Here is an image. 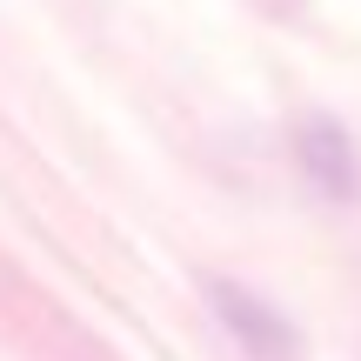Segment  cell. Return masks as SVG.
<instances>
[{"label":"cell","instance_id":"1","mask_svg":"<svg viewBox=\"0 0 361 361\" xmlns=\"http://www.w3.org/2000/svg\"><path fill=\"white\" fill-rule=\"evenodd\" d=\"M207 295H214V314H221V328H228V335L241 341L247 355H261V361H281L288 348H295V328H288V322H281V314H274L261 295H247V288H234V281H214Z\"/></svg>","mask_w":361,"mask_h":361},{"label":"cell","instance_id":"2","mask_svg":"<svg viewBox=\"0 0 361 361\" xmlns=\"http://www.w3.org/2000/svg\"><path fill=\"white\" fill-rule=\"evenodd\" d=\"M295 154H301V174H308L328 201H355V194H361L355 141L335 128V121H308V128H301V141H295Z\"/></svg>","mask_w":361,"mask_h":361}]
</instances>
